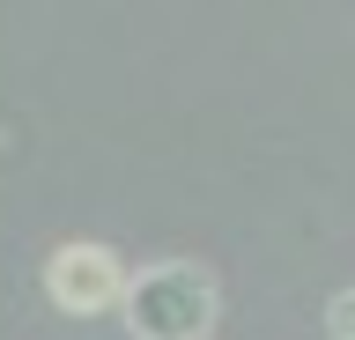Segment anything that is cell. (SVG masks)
Instances as JSON below:
<instances>
[{
  "mask_svg": "<svg viewBox=\"0 0 355 340\" xmlns=\"http://www.w3.org/2000/svg\"><path fill=\"white\" fill-rule=\"evenodd\" d=\"M126 325L133 340H207L215 333V281L193 259L141 267L126 289Z\"/></svg>",
  "mask_w": 355,
  "mask_h": 340,
  "instance_id": "obj_1",
  "label": "cell"
},
{
  "mask_svg": "<svg viewBox=\"0 0 355 340\" xmlns=\"http://www.w3.org/2000/svg\"><path fill=\"white\" fill-rule=\"evenodd\" d=\"M126 289H133V274H126V259H119L111 244L74 237V244H60L52 259H44V296H52L67 318L126 311Z\"/></svg>",
  "mask_w": 355,
  "mask_h": 340,
  "instance_id": "obj_2",
  "label": "cell"
},
{
  "mask_svg": "<svg viewBox=\"0 0 355 340\" xmlns=\"http://www.w3.org/2000/svg\"><path fill=\"white\" fill-rule=\"evenodd\" d=\"M326 325H333V340H355V289L333 296V318H326Z\"/></svg>",
  "mask_w": 355,
  "mask_h": 340,
  "instance_id": "obj_3",
  "label": "cell"
}]
</instances>
